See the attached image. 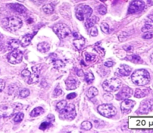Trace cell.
I'll return each mask as SVG.
<instances>
[{
    "label": "cell",
    "instance_id": "6da1fadb",
    "mask_svg": "<svg viewBox=\"0 0 153 133\" xmlns=\"http://www.w3.org/2000/svg\"><path fill=\"white\" fill-rule=\"evenodd\" d=\"M131 80L137 86H144L150 81V74L145 69L137 70L131 75Z\"/></svg>",
    "mask_w": 153,
    "mask_h": 133
},
{
    "label": "cell",
    "instance_id": "7a4b0ae2",
    "mask_svg": "<svg viewBox=\"0 0 153 133\" xmlns=\"http://www.w3.org/2000/svg\"><path fill=\"white\" fill-rule=\"evenodd\" d=\"M22 109V105L20 104H13L9 105H4L0 107V117L9 118L13 116L15 113Z\"/></svg>",
    "mask_w": 153,
    "mask_h": 133
},
{
    "label": "cell",
    "instance_id": "3957f363",
    "mask_svg": "<svg viewBox=\"0 0 153 133\" xmlns=\"http://www.w3.org/2000/svg\"><path fill=\"white\" fill-rule=\"evenodd\" d=\"M3 25L10 31H16L22 27V21L17 16H10L3 20Z\"/></svg>",
    "mask_w": 153,
    "mask_h": 133
},
{
    "label": "cell",
    "instance_id": "277c9868",
    "mask_svg": "<svg viewBox=\"0 0 153 133\" xmlns=\"http://www.w3.org/2000/svg\"><path fill=\"white\" fill-rule=\"evenodd\" d=\"M93 10L87 4H79L76 8V16L79 20L83 21L92 15Z\"/></svg>",
    "mask_w": 153,
    "mask_h": 133
},
{
    "label": "cell",
    "instance_id": "5b68a950",
    "mask_svg": "<svg viewBox=\"0 0 153 133\" xmlns=\"http://www.w3.org/2000/svg\"><path fill=\"white\" fill-rule=\"evenodd\" d=\"M122 82L118 78H111L106 80L102 83V87L106 92H114L119 90L121 87Z\"/></svg>",
    "mask_w": 153,
    "mask_h": 133
},
{
    "label": "cell",
    "instance_id": "8992f818",
    "mask_svg": "<svg viewBox=\"0 0 153 133\" xmlns=\"http://www.w3.org/2000/svg\"><path fill=\"white\" fill-rule=\"evenodd\" d=\"M52 29L60 39H65L71 34V30L64 23H58L52 27Z\"/></svg>",
    "mask_w": 153,
    "mask_h": 133
},
{
    "label": "cell",
    "instance_id": "52a82bcc",
    "mask_svg": "<svg viewBox=\"0 0 153 133\" xmlns=\"http://www.w3.org/2000/svg\"><path fill=\"white\" fill-rule=\"evenodd\" d=\"M98 112L100 115L106 118H111L116 115L117 109L111 104H102L98 107Z\"/></svg>",
    "mask_w": 153,
    "mask_h": 133
},
{
    "label": "cell",
    "instance_id": "ba28073f",
    "mask_svg": "<svg viewBox=\"0 0 153 133\" xmlns=\"http://www.w3.org/2000/svg\"><path fill=\"white\" fill-rule=\"evenodd\" d=\"M76 107L73 104H68V105L66 106L64 109L60 111V117L62 119L73 120L76 118Z\"/></svg>",
    "mask_w": 153,
    "mask_h": 133
},
{
    "label": "cell",
    "instance_id": "9c48e42d",
    "mask_svg": "<svg viewBox=\"0 0 153 133\" xmlns=\"http://www.w3.org/2000/svg\"><path fill=\"white\" fill-rule=\"evenodd\" d=\"M22 57H23V54L22 52L16 49V50L11 51V52L8 54L7 59L10 63L18 64L22 62Z\"/></svg>",
    "mask_w": 153,
    "mask_h": 133
},
{
    "label": "cell",
    "instance_id": "30bf717a",
    "mask_svg": "<svg viewBox=\"0 0 153 133\" xmlns=\"http://www.w3.org/2000/svg\"><path fill=\"white\" fill-rule=\"evenodd\" d=\"M145 4L140 0H134L130 4L129 7H128V13H136L138 12L142 11L144 9Z\"/></svg>",
    "mask_w": 153,
    "mask_h": 133
},
{
    "label": "cell",
    "instance_id": "8fae6325",
    "mask_svg": "<svg viewBox=\"0 0 153 133\" xmlns=\"http://www.w3.org/2000/svg\"><path fill=\"white\" fill-rule=\"evenodd\" d=\"M133 91L131 88L128 86H123L122 89H120L118 94L117 95V99L119 101H123V100L128 99L132 95Z\"/></svg>",
    "mask_w": 153,
    "mask_h": 133
},
{
    "label": "cell",
    "instance_id": "7c38bea8",
    "mask_svg": "<svg viewBox=\"0 0 153 133\" xmlns=\"http://www.w3.org/2000/svg\"><path fill=\"white\" fill-rule=\"evenodd\" d=\"M153 110V100H146L143 101L140 106L138 112L140 114H147Z\"/></svg>",
    "mask_w": 153,
    "mask_h": 133
},
{
    "label": "cell",
    "instance_id": "4fadbf2b",
    "mask_svg": "<svg viewBox=\"0 0 153 133\" xmlns=\"http://www.w3.org/2000/svg\"><path fill=\"white\" fill-rule=\"evenodd\" d=\"M135 104V101H132V100H129L128 98V99L124 100L122 102V104H121V110H122L123 112L124 113L130 112L131 111V109L134 108Z\"/></svg>",
    "mask_w": 153,
    "mask_h": 133
},
{
    "label": "cell",
    "instance_id": "5bb4252c",
    "mask_svg": "<svg viewBox=\"0 0 153 133\" xmlns=\"http://www.w3.org/2000/svg\"><path fill=\"white\" fill-rule=\"evenodd\" d=\"M32 72H31L29 77L26 80L27 83L28 84H32V83H35L38 81L39 80V75H40V69L37 66L32 67Z\"/></svg>",
    "mask_w": 153,
    "mask_h": 133
},
{
    "label": "cell",
    "instance_id": "9a60e30c",
    "mask_svg": "<svg viewBox=\"0 0 153 133\" xmlns=\"http://www.w3.org/2000/svg\"><path fill=\"white\" fill-rule=\"evenodd\" d=\"M66 86L68 90H74L79 86V81L75 77H70L66 80Z\"/></svg>",
    "mask_w": 153,
    "mask_h": 133
},
{
    "label": "cell",
    "instance_id": "2e32d148",
    "mask_svg": "<svg viewBox=\"0 0 153 133\" xmlns=\"http://www.w3.org/2000/svg\"><path fill=\"white\" fill-rule=\"evenodd\" d=\"M9 7L10 9H12L14 11L18 12L19 13H26L27 9L25 6L22 5L20 4H17V3H13V4H8Z\"/></svg>",
    "mask_w": 153,
    "mask_h": 133
},
{
    "label": "cell",
    "instance_id": "e0dca14e",
    "mask_svg": "<svg viewBox=\"0 0 153 133\" xmlns=\"http://www.w3.org/2000/svg\"><path fill=\"white\" fill-rule=\"evenodd\" d=\"M117 71L120 75L128 76L131 72V68L127 65H121Z\"/></svg>",
    "mask_w": 153,
    "mask_h": 133
},
{
    "label": "cell",
    "instance_id": "ac0fdd59",
    "mask_svg": "<svg viewBox=\"0 0 153 133\" xmlns=\"http://www.w3.org/2000/svg\"><path fill=\"white\" fill-rule=\"evenodd\" d=\"M150 92L149 89L146 88V89H137L134 92V97L137 98H142L146 97V95H148Z\"/></svg>",
    "mask_w": 153,
    "mask_h": 133
},
{
    "label": "cell",
    "instance_id": "d6986e66",
    "mask_svg": "<svg viewBox=\"0 0 153 133\" xmlns=\"http://www.w3.org/2000/svg\"><path fill=\"white\" fill-rule=\"evenodd\" d=\"M20 43L18 40H10L7 42V47L9 51H14L19 48Z\"/></svg>",
    "mask_w": 153,
    "mask_h": 133
},
{
    "label": "cell",
    "instance_id": "ffe728a7",
    "mask_svg": "<svg viewBox=\"0 0 153 133\" xmlns=\"http://www.w3.org/2000/svg\"><path fill=\"white\" fill-rule=\"evenodd\" d=\"M35 34H36V32L33 33V34H26V35L24 36V37H22V40H21V43H20L21 46H23V47H26L27 46H28V45L30 44V43H31L33 37H34V35Z\"/></svg>",
    "mask_w": 153,
    "mask_h": 133
},
{
    "label": "cell",
    "instance_id": "44dd1931",
    "mask_svg": "<svg viewBox=\"0 0 153 133\" xmlns=\"http://www.w3.org/2000/svg\"><path fill=\"white\" fill-rule=\"evenodd\" d=\"M73 44H74V46H76V48L78 50H80V49H82V48H83V46H85V40L83 37L80 36V37H78V38L75 39V40L73 41Z\"/></svg>",
    "mask_w": 153,
    "mask_h": 133
},
{
    "label": "cell",
    "instance_id": "7402d4cb",
    "mask_svg": "<svg viewBox=\"0 0 153 133\" xmlns=\"http://www.w3.org/2000/svg\"><path fill=\"white\" fill-rule=\"evenodd\" d=\"M49 49H50V46L47 43L43 42V43H40L37 45V50L41 53H46V52L49 51Z\"/></svg>",
    "mask_w": 153,
    "mask_h": 133
},
{
    "label": "cell",
    "instance_id": "603a6c76",
    "mask_svg": "<svg viewBox=\"0 0 153 133\" xmlns=\"http://www.w3.org/2000/svg\"><path fill=\"white\" fill-rule=\"evenodd\" d=\"M98 21V19H97V16H90L89 18L86 19V21H85V26L86 28H90L91 27L94 26L96 23Z\"/></svg>",
    "mask_w": 153,
    "mask_h": 133
},
{
    "label": "cell",
    "instance_id": "cb8c5ba5",
    "mask_svg": "<svg viewBox=\"0 0 153 133\" xmlns=\"http://www.w3.org/2000/svg\"><path fill=\"white\" fill-rule=\"evenodd\" d=\"M43 112H44V109L42 107H37L31 112L30 115H31V117H37V116L43 114Z\"/></svg>",
    "mask_w": 153,
    "mask_h": 133
},
{
    "label": "cell",
    "instance_id": "d4e9b609",
    "mask_svg": "<svg viewBox=\"0 0 153 133\" xmlns=\"http://www.w3.org/2000/svg\"><path fill=\"white\" fill-rule=\"evenodd\" d=\"M126 59L131 62H134V63H142L143 62V60L138 55H131V56L127 57Z\"/></svg>",
    "mask_w": 153,
    "mask_h": 133
},
{
    "label": "cell",
    "instance_id": "484cf974",
    "mask_svg": "<svg viewBox=\"0 0 153 133\" xmlns=\"http://www.w3.org/2000/svg\"><path fill=\"white\" fill-rule=\"evenodd\" d=\"M55 7L52 4H46L43 7V10L46 14H51L54 12Z\"/></svg>",
    "mask_w": 153,
    "mask_h": 133
},
{
    "label": "cell",
    "instance_id": "4316f807",
    "mask_svg": "<svg viewBox=\"0 0 153 133\" xmlns=\"http://www.w3.org/2000/svg\"><path fill=\"white\" fill-rule=\"evenodd\" d=\"M98 93H99V92H98V90H97V88L91 87L89 89H88L87 95H88V97L89 98H94V97L97 96V95H98Z\"/></svg>",
    "mask_w": 153,
    "mask_h": 133
},
{
    "label": "cell",
    "instance_id": "83f0119b",
    "mask_svg": "<svg viewBox=\"0 0 153 133\" xmlns=\"http://www.w3.org/2000/svg\"><path fill=\"white\" fill-rule=\"evenodd\" d=\"M85 79L88 83H92L94 81V76L92 72L87 73L85 75Z\"/></svg>",
    "mask_w": 153,
    "mask_h": 133
},
{
    "label": "cell",
    "instance_id": "f1b7e54d",
    "mask_svg": "<svg viewBox=\"0 0 153 133\" xmlns=\"http://www.w3.org/2000/svg\"><path fill=\"white\" fill-rule=\"evenodd\" d=\"M51 125H52V121H48L43 122V123H42L41 124H40V129H41V130H46V129H49V128L50 127Z\"/></svg>",
    "mask_w": 153,
    "mask_h": 133
},
{
    "label": "cell",
    "instance_id": "f546056e",
    "mask_svg": "<svg viewBox=\"0 0 153 133\" xmlns=\"http://www.w3.org/2000/svg\"><path fill=\"white\" fill-rule=\"evenodd\" d=\"M85 59H86V60L88 61V62H93V61H94L96 60V58H97V57H96V55L93 54H91V53H85Z\"/></svg>",
    "mask_w": 153,
    "mask_h": 133
},
{
    "label": "cell",
    "instance_id": "4dcf8cb0",
    "mask_svg": "<svg viewBox=\"0 0 153 133\" xmlns=\"http://www.w3.org/2000/svg\"><path fill=\"white\" fill-rule=\"evenodd\" d=\"M24 118V114L22 112H18L17 114L16 115V116L13 118V121L16 123H20L22 120H23Z\"/></svg>",
    "mask_w": 153,
    "mask_h": 133
},
{
    "label": "cell",
    "instance_id": "1f68e13d",
    "mask_svg": "<svg viewBox=\"0 0 153 133\" xmlns=\"http://www.w3.org/2000/svg\"><path fill=\"white\" fill-rule=\"evenodd\" d=\"M92 128V124L89 121H84L82 123V129L84 130H90Z\"/></svg>",
    "mask_w": 153,
    "mask_h": 133
},
{
    "label": "cell",
    "instance_id": "d6a6232c",
    "mask_svg": "<svg viewBox=\"0 0 153 133\" xmlns=\"http://www.w3.org/2000/svg\"><path fill=\"white\" fill-rule=\"evenodd\" d=\"M100 27H101V29L103 32L105 33V34H108L109 31H110V28H109L108 24L106 23V22H102V23H101V25H100Z\"/></svg>",
    "mask_w": 153,
    "mask_h": 133
},
{
    "label": "cell",
    "instance_id": "836d02e7",
    "mask_svg": "<svg viewBox=\"0 0 153 133\" xmlns=\"http://www.w3.org/2000/svg\"><path fill=\"white\" fill-rule=\"evenodd\" d=\"M67 105V103L66 101H60V102L57 104V109H58L59 112L61 111V110L64 109L65 108V107Z\"/></svg>",
    "mask_w": 153,
    "mask_h": 133
},
{
    "label": "cell",
    "instance_id": "e575fe53",
    "mask_svg": "<svg viewBox=\"0 0 153 133\" xmlns=\"http://www.w3.org/2000/svg\"><path fill=\"white\" fill-rule=\"evenodd\" d=\"M29 94H30V92L28 89H24L19 92V97L22 98H27V97L29 95Z\"/></svg>",
    "mask_w": 153,
    "mask_h": 133
},
{
    "label": "cell",
    "instance_id": "d590c367",
    "mask_svg": "<svg viewBox=\"0 0 153 133\" xmlns=\"http://www.w3.org/2000/svg\"><path fill=\"white\" fill-rule=\"evenodd\" d=\"M97 9H98L99 13H100L101 15H105L106 13H107V8H106L105 6L103 5V4H100Z\"/></svg>",
    "mask_w": 153,
    "mask_h": 133
},
{
    "label": "cell",
    "instance_id": "8d00e7d4",
    "mask_svg": "<svg viewBox=\"0 0 153 133\" xmlns=\"http://www.w3.org/2000/svg\"><path fill=\"white\" fill-rule=\"evenodd\" d=\"M89 29V33L92 37H97L98 35V30H97V28L96 27L93 26L91 28H90Z\"/></svg>",
    "mask_w": 153,
    "mask_h": 133
},
{
    "label": "cell",
    "instance_id": "74e56055",
    "mask_svg": "<svg viewBox=\"0 0 153 133\" xmlns=\"http://www.w3.org/2000/svg\"><path fill=\"white\" fill-rule=\"evenodd\" d=\"M152 28H153V26L152 25H150V24H146V25L142 28V31H143V32H148V31H151Z\"/></svg>",
    "mask_w": 153,
    "mask_h": 133
},
{
    "label": "cell",
    "instance_id": "f35d334b",
    "mask_svg": "<svg viewBox=\"0 0 153 133\" xmlns=\"http://www.w3.org/2000/svg\"><path fill=\"white\" fill-rule=\"evenodd\" d=\"M64 65V62H62L61 60H57L56 61H55L54 62V66L55 67V68H61V67H63Z\"/></svg>",
    "mask_w": 153,
    "mask_h": 133
},
{
    "label": "cell",
    "instance_id": "ab89813d",
    "mask_svg": "<svg viewBox=\"0 0 153 133\" xmlns=\"http://www.w3.org/2000/svg\"><path fill=\"white\" fill-rule=\"evenodd\" d=\"M61 94H62V90L61 89V88L59 87V86H57L56 88L55 89V91H54V96L55 97H58L59 96V95H61Z\"/></svg>",
    "mask_w": 153,
    "mask_h": 133
},
{
    "label": "cell",
    "instance_id": "60d3db41",
    "mask_svg": "<svg viewBox=\"0 0 153 133\" xmlns=\"http://www.w3.org/2000/svg\"><path fill=\"white\" fill-rule=\"evenodd\" d=\"M30 74H31V71H30L28 69H25L22 71V76L25 79V80L28 79V77H29Z\"/></svg>",
    "mask_w": 153,
    "mask_h": 133
},
{
    "label": "cell",
    "instance_id": "b9f144b4",
    "mask_svg": "<svg viewBox=\"0 0 153 133\" xmlns=\"http://www.w3.org/2000/svg\"><path fill=\"white\" fill-rule=\"evenodd\" d=\"M3 40H4V37H3L2 34L0 33V52H1V51H3V49H4V47Z\"/></svg>",
    "mask_w": 153,
    "mask_h": 133
},
{
    "label": "cell",
    "instance_id": "7bdbcfd3",
    "mask_svg": "<svg viewBox=\"0 0 153 133\" xmlns=\"http://www.w3.org/2000/svg\"><path fill=\"white\" fill-rule=\"evenodd\" d=\"M153 37V33L152 32H147L143 36V39H146V40H150Z\"/></svg>",
    "mask_w": 153,
    "mask_h": 133
},
{
    "label": "cell",
    "instance_id": "ee69618b",
    "mask_svg": "<svg viewBox=\"0 0 153 133\" xmlns=\"http://www.w3.org/2000/svg\"><path fill=\"white\" fill-rule=\"evenodd\" d=\"M31 1H32L33 3H34V4H37V5H40V4H43L46 0H31Z\"/></svg>",
    "mask_w": 153,
    "mask_h": 133
},
{
    "label": "cell",
    "instance_id": "f6af8a7d",
    "mask_svg": "<svg viewBox=\"0 0 153 133\" xmlns=\"http://www.w3.org/2000/svg\"><path fill=\"white\" fill-rule=\"evenodd\" d=\"M4 86H5V83H4V81L3 80H1V79H0V93L3 91V89H4Z\"/></svg>",
    "mask_w": 153,
    "mask_h": 133
},
{
    "label": "cell",
    "instance_id": "bcb514c9",
    "mask_svg": "<svg viewBox=\"0 0 153 133\" xmlns=\"http://www.w3.org/2000/svg\"><path fill=\"white\" fill-rule=\"evenodd\" d=\"M76 93H71V94H69L67 96V98L68 100H71V99H74L76 97Z\"/></svg>",
    "mask_w": 153,
    "mask_h": 133
},
{
    "label": "cell",
    "instance_id": "7dc6e473",
    "mask_svg": "<svg viewBox=\"0 0 153 133\" xmlns=\"http://www.w3.org/2000/svg\"><path fill=\"white\" fill-rule=\"evenodd\" d=\"M104 98L107 100V101H111L113 99V96L111 95H110V94H107L106 95H105Z\"/></svg>",
    "mask_w": 153,
    "mask_h": 133
},
{
    "label": "cell",
    "instance_id": "c3c4849f",
    "mask_svg": "<svg viewBox=\"0 0 153 133\" xmlns=\"http://www.w3.org/2000/svg\"><path fill=\"white\" fill-rule=\"evenodd\" d=\"M105 65L106 67H112L114 65V62H111V61H108V62H105Z\"/></svg>",
    "mask_w": 153,
    "mask_h": 133
},
{
    "label": "cell",
    "instance_id": "681fc988",
    "mask_svg": "<svg viewBox=\"0 0 153 133\" xmlns=\"http://www.w3.org/2000/svg\"><path fill=\"white\" fill-rule=\"evenodd\" d=\"M77 75H78V77H84V76H85L84 71H82V70H79V71H78V72H77Z\"/></svg>",
    "mask_w": 153,
    "mask_h": 133
},
{
    "label": "cell",
    "instance_id": "f907efd6",
    "mask_svg": "<svg viewBox=\"0 0 153 133\" xmlns=\"http://www.w3.org/2000/svg\"><path fill=\"white\" fill-rule=\"evenodd\" d=\"M125 50L127 51H128V52L132 51L133 48L131 47V46H126V47H125Z\"/></svg>",
    "mask_w": 153,
    "mask_h": 133
},
{
    "label": "cell",
    "instance_id": "816d5d0a",
    "mask_svg": "<svg viewBox=\"0 0 153 133\" xmlns=\"http://www.w3.org/2000/svg\"><path fill=\"white\" fill-rule=\"evenodd\" d=\"M150 60H151V62H152V63L153 64V53L152 54V55H151V57H150Z\"/></svg>",
    "mask_w": 153,
    "mask_h": 133
},
{
    "label": "cell",
    "instance_id": "f5cc1de1",
    "mask_svg": "<svg viewBox=\"0 0 153 133\" xmlns=\"http://www.w3.org/2000/svg\"><path fill=\"white\" fill-rule=\"evenodd\" d=\"M149 18H150V19H152V21L153 22V16H152V15L149 16Z\"/></svg>",
    "mask_w": 153,
    "mask_h": 133
},
{
    "label": "cell",
    "instance_id": "db71d44e",
    "mask_svg": "<svg viewBox=\"0 0 153 133\" xmlns=\"http://www.w3.org/2000/svg\"><path fill=\"white\" fill-rule=\"evenodd\" d=\"M17 1H25V0H17Z\"/></svg>",
    "mask_w": 153,
    "mask_h": 133
},
{
    "label": "cell",
    "instance_id": "11a10c76",
    "mask_svg": "<svg viewBox=\"0 0 153 133\" xmlns=\"http://www.w3.org/2000/svg\"><path fill=\"white\" fill-rule=\"evenodd\" d=\"M100 1H106V0H100Z\"/></svg>",
    "mask_w": 153,
    "mask_h": 133
},
{
    "label": "cell",
    "instance_id": "9f6ffc18",
    "mask_svg": "<svg viewBox=\"0 0 153 133\" xmlns=\"http://www.w3.org/2000/svg\"><path fill=\"white\" fill-rule=\"evenodd\" d=\"M152 94H153V93H152Z\"/></svg>",
    "mask_w": 153,
    "mask_h": 133
}]
</instances>
